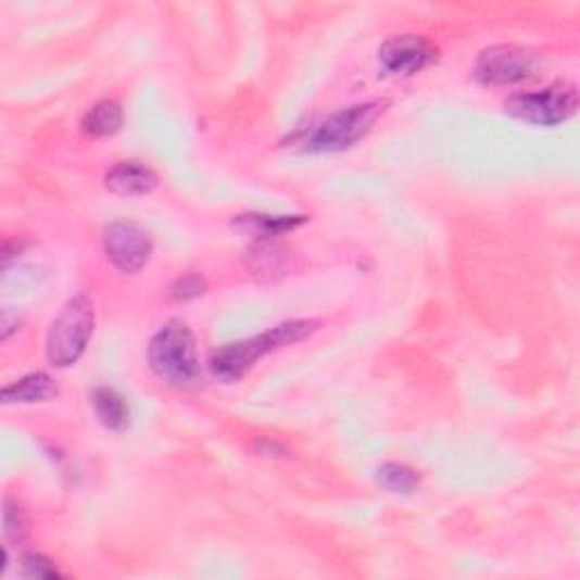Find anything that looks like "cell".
<instances>
[{
    "instance_id": "cell-17",
    "label": "cell",
    "mask_w": 580,
    "mask_h": 580,
    "mask_svg": "<svg viewBox=\"0 0 580 580\" xmlns=\"http://www.w3.org/2000/svg\"><path fill=\"white\" fill-rule=\"evenodd\" d=\"M21 576L23 578H58L62 571L55 567V563L39 556V553H28L21 560Z\"/></svg>"
},
{
    "instance_id": "cell-15",
    "label": "cell",
    "mask_w": 580,
    "mask_h": 580,
    "mask_svg": "<svg viewBox=\"0 0 580 580\" xmlns=\"http://www.w3.org/2000/svg\"><path fill=\"white\" fill-rule=\"evenodd\" d=\"M3 526H5V535L8 540L21 544L25 538L30 533V519L28 513L23 510V506L18 501L8 499L5 501V508H3Z\"/></svg>"
},
{
    "instance_id": "cell-12",
    "label": "cell",
    "mask_w": 580,
    "mask_h": 580,
    "mask_svg": "<svg viewBox=\"0 0 580 580\" xmlns=\"http://www.w3.org/2000/svg\"><path fill=\"white\" fill-rule=\"evenodd\" d=\"M123 127V108L116 100H100L83 118V129L89 137L108 139Z\"/></svg>"
},
{
    "instance_id": "cell-7",
    "label": "cell",
    "mask_w": 580,
    "mask_h": 580,
    "mask_svg": "<svg viewBox=\"0 0 580 580\" xmlns=\"http://www.w3.org/2000/svg\"><path fill=\"white\" fill-rule=\"evenodd\" d=\"M102 245L112 266L127 275L143 270L154 248L150 234L137 223H112L104 229Z\"/></svg>"
},
{
    "instance_id": "cell-11",
    "label": "cell",
    "mask_w": 580,
    "mask_h": 580,
    "mask_svg": "<svg viewBox=\"0 0 580 580\" xmlns=\"http://www.w3.org/2000/svg\"><path fill=\"white\" fill-rule=\"evenodd\" d=\"M91 404L100 425L110 431H125L129 427V406L121 392L114 388H96L91 394Z\"/></svg>"
},
{
    "instance_id": "cell-1",
    "label": "cell",
    "mask_w": 580,
    "mask_h": 580,
    "mask_svg": "<svg viewBox=\"0 0 580 580\" xmlns=\"http://www.w3.org/2000/svg\"><path fill=\"white\" fill-rule=\"evenodd\" d=\"M315 329H318V323H313V320H290V323L277 325L270 331L252 336L248 340L231 342V345L220 348L218 352H214V356H211L209 361L211 375L223 383L241 381L256 365V361H261L263 356L275 350H281L286 345H293V342L304 340Z\"/></svg>"
},
{
    "instance_id": "cell-2",
    "label": "cell",
    "mask_w": 580,
    "mask_h": 580,
    "mask_svg": "<svg viewBox=\"0 0 580 580\" xmlns=\"http://www.w3.org/2000/svg\"><path fill=\"white\" fill-rule=\"evenodd\" d=\"M148 361L152 373L175 388H196L202 381L196 336L181 320H171L154 333Z\"/></svg>"
},
{
    "instance_id": "cell-4",
    "label": "cell",
    "mask_w": 580,
    "mask_h": 580,
    "mask_svg": "<svg viewBox=\"0 0 580 580\" xmlns=\"http://www.w3.org/2000/svg\"><path fill=\"white\" fill-rule=\"evenodd\" d=\"M383 112L386 102L375 100V102L352 104L348 110L331 114L325 123L315 127V131L308 137L306 152L329 154L356 146L361 139L370 135V129L383 116Z\"/></svg>"
},
{
    "instance_id": "cell-13",
    "label": "cell",
    "mask_w": 580,
    "mask_h": 580,
    "mask_svg": "<svg viewBox=\"0 0 580 580\" xmlns=\"http://www.w3.org/2000/svg\"><path fill=\"white\" fill-rule=\"evenodd\" d=\"M306 223L304 216H239L234 225H239L245 231L259 234L261 239H273L283 231H290Z\"/></svg>"
},
{
    "instance_id": "cell-6",
    "label": "cell",
    "mask_w": 580,
    "mask_h": 580,
    "mask_svg": "<svg viewBox=\"0 0 580 580\" xmlns=\"http://www.w3.org/2000/svg\"><path fill=\"white\" fill-rule=\"evenodd\" d=\"M474 75H477L481 85L488 87L519 85L538 75V58L533 52L517 46H490L479 55Z\"/></svg>"
},
{
    "instance_id": "cell-14",
    "label": "cell",
    "mask_w": 580,
    "mask_h": 580,
    "mask_svg": "<svg viewBox=\"0 0 580 580\" xmlns=\"http://www.w3.org/2000/svg\"><path fill=\"white\" fill-rule=\"evenodd\" d=\"M377 481L394 494H411L419 488V474L404 463H386L377 469Z\"/></svg>"
},
{
    "instance_id": "cell-3",
    "label": "cell",
    "mask_w": 580,
    "mask_h": 580,
    "mask_svg": "<svg viewBox=\"0 0 580 580\" xmlns=\"http://www.w3.org/2000/svg\"><path fill=\"white\" fill-rule=\"evenodd\" d=\"M96 325L93 302L87 295L71 298L52 320L46 338V356L50 365L71 367L85 354Z\"/></svg>"
},
{
    "instance_id": "cell-8",
    "label": "cell",
    "mask_w": 580,
    "mask_h": 580,
    "mask_svg": "<svg viewBox=\"0 0 580 580\" xmlns=\"http://www.w3.org/2000/svg\"><path fill=\"white\" fill-rule=\"evenodd\" d=\"M438 50L419 35H394L379 48V62L388 73L413 75L436 62Z\"/></svg>"
},
{
    "instance_id": "cell-5",
    "label": "cell",
    "mask_w": 580,
    "mask_h": 580,
    "mask_svg": "<svg viewBox=\"0 0 580 580\" xmlns=\"http://www.w3.org/2000/svg\"><path fill=\"white\" fill-rule=\"evenodd\" d=\"M578 110V91L569 83L549 85L542 91L515 93L506 100V112L524 123L553 127L567 123Z\"/></svg>"
},
{
    "instance_id": "cell-9",
    "label": "cell",
    "mask_w": 580,
    "mask_h": 580,
    "mask_svg": "<svg viewBox=\"0 0 580 580\" xmlns=\"http://www.w3.org/2000/svg\"><path fill=\"white\" fill-rule=\"evenodd\" d=\"M104 187L121 198H139L154 191L156 175L139 162H123L104 175Z\"/></svg>"
},
{
    "instance_id": "cell-16",
    "label": "cell",
    "mask_w": 580,
    "mask_h": 580,
    "mask_svg": "<svg viewBox=\"0 0 580 580\" xmlns=\"http://www.w3.org/2000/svg\"><path fill=\"white\" fill-rule=\"evenodd\" d=\"M204 290L206 281L200 275H184L171 283L168 295L173 302H189L204 295Z\"/></svg>"
},
{
    "instance_id": "cell-10",
    "label": "cell",
    "mask_w": 580,
    "mask_h": 580,
    "mask_svg": "<svg viewBox=\"0 0 580 580\" xmlns=\"http://www.w3.org/2000/svg\"><path fill=\"white\" fill-rule=\"evenodd\" d=\"M58 392H60V388L50 375L33 373V375H25L18 381L5 386L0 398H3L5 404H37V402L55 400Z\"/></svg>"
}]
</instances>
